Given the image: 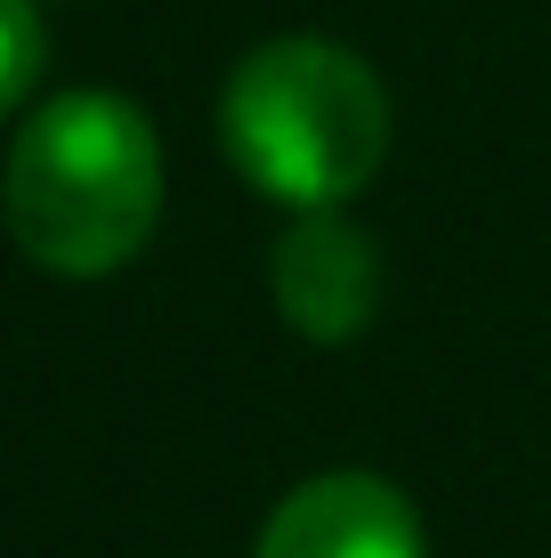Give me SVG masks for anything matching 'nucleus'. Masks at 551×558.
Listing matches in <instances>:
<instances>
[{"instance_id": "5", "label": "nucleus", "mask_w": 551, "mask_h": 558, "mask_svg": "<svg viewBox=\"0 0 551 558\" xmlns=\"http://www.w3.org/2000/svg\"><path fill=\"white\" fill-rule=\"evenodd\" d=\"M33 82H41V16L33 0H0V113L25 106Z\"/></svg>"}, {"instance_id": "3", "label": "nucleus", "mask_w": 551, "mask_h": 558, "mask_svg": "<svg viewBox=\"0 0 551 558\" xmlns=\"http://www.w3.org/2000/svg\"><path fill=\"white\" fill-rule=\"evenodd\" d=\"M252 558H430L414 502L373 470H325L292 486L260 526Z\"/></svg>"}, {"instance_id": "4", "label": "nucleus", "mask_w": 551, "mask_h": 558, "mask_svg": "<svg viewBox=\"0 0 551 558\" xmlns=\"http://www.w3.org/2000/svg\"><path fill=\"white\" fill-rule=\"evenodd\" d=\"M268 292L300 340L333 349V340H357L382 307V252L340 210H300V227L268 259Z\"/></svg>"}, {"instance_id": "2", "label": "nucleus", "mask_w": 551, "mask_h": 558, "mask_svg": "<svg viewBox=\"0 0 551 558\" xmlns=\"http://www.w3.org/2000/svg\"><path fill=\"white\" fill-rule=\"evenodd\" d=\"M219 146L268 203L340 210L373 186L390 154V89L357 49L284 33L227 73Z\"/></svg>"}, {"instance_id": "1", "label": "nucleus", "mask_w": 551, "mask_h": 558, "mask_svg": "<svg viewBox=\"0 0 551 558\" xmlns=\"http://www.w3.org/2000/svg\"><path fill=\"white\" fill-rule=\"evenodd\" d=\"M0 219L49 276H113L163 219V138L122 89H65L16 130Z\"/></svg>"}]
</instances>
